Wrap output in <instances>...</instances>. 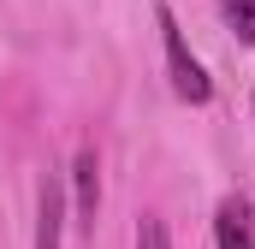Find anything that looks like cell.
<instances>
[{"label": "cell", "instance_id": "obj_1", "mask_svg": "<svg viewBox=\"0 0 255 249\" xmlns=\"http://www.w3.org/2000/svg\"><path fill=\"white\" fill-rule=\"evenodd\" d=\"M154 24H160V48H166L172 95H178V101H190V107H208V101H214V77H208V65L190 54V42H184V30H178L172 6H154Z\"/></svg>", "mask_w": 255, "mask_h": 249}, {"label": "cell", "instance_id": "obj_2", "mask_svg": "<svg viewBox=\"0 0 255 249\" xmlns=\"http://www.w3.org/2000/svg\"><path fill=\"white\" fill-rule=\"evenodd\" d=\"M71 208H77V226L95 232V214H101V154L95 148H77L71 160Z\"/></svg>", "mask_w": 255, "mask_h": 249}, {"label": "cell", "instance_id": "obj_3", "mask_svg": "<svg viewBox=\"0 0 255 249\" xmlns=\"http://www.w3.org/2000/svg\"><path fill=\"white\" fill-rule=\"evenodd\" d=\"M60 232H65V184L60 172H48L36 184V249H60Z\"/></svg>", "mask_w": 255, "mask_h": 249}, {"label": "cell", "instance_id": "obj_4", "mask_svg": "<svg viewBox=\"0 0 255 249\" xmlns=\"http://www.w3.org/2000/svg\"><path fill=\"white\" fill-rule=\"evenodd\" d=\"M214 244L220 249H255V220H250V202L244 196H226L214 208Z\"/></svg>", "mask_w": 255, "mask_h": 249}, {"label": "cell", "instance_id": "obj_5", "mask_svg": "<svg viewBox=\"0 0 255 249\" xmlns=\"http://www.w3.org/2000/svg\"><path fill=\"white\" fill-rule=\"evenodd\" d=\"M220 18L238 42H255V0H220Z\"/></svg>", "mask_w": 255, "mask_h": 249}, {"label": "cell", "instance_id": "obj_6", "mask_svg": "<svg viewBox=\"0 0 255 249\" xmlns=\"http://www.w3.org/2000/svg\"><path fill=\"white\" fill-rule=\"evenodd\" d=\"M136 249H172L166 220H160V214H142V220H136Z\"/></svg>", "mask_w": 255, "mask_h": 249}]
</instances>
